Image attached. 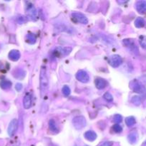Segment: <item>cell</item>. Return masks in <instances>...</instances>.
<instances>
[{
  "instance_id": "cell-1",
  "label": "cell",
  "mask_w": 146,
  "mask_h": 146,
  "mask_svg": "<svg viewBox=\"0 0 146 146\" xmlns=\"http://www.w3.org/2000/svg\"><path fill=\"white\" fill-rule=\"evenodd\" d=\"M40 88H41L42 92H45L46 90L47 89L49 86L48 77H47V72H46L45 67L42 66L40 71Z\"/></svg>"
},
{
  "instance_id": "cell-2",
  "label": "cell",
  "mask_w": 146,
  "mask_h": 146,
  "mask_svg": "<svg viewBox=\"0 0 146 146\" xmlns=\"http://www.w3.org/2000/svg\"><path fill=\"white\" fill-rule=\"evenodd\" d=\"M123 44L127 48H128L129 51L134 55H138L139 49L137 46L136 44L135 43L134 40L131 38H125L123 39Z\"/></svg>"
},
{
  "instance_id": "cell-3",
  "label": "cell",
  "mask_w": 146,
  "mask_h": 146,
  "mask_svg": "<svg viewBox=\"0 0 146 146\" xmlns=\"http://www.w3.org/2000/svg\"><path fill=\"white\" fill-rule=\"evenodd\" d=\"M72 19L74 22L77 24H87L88 23V19L87 17L82 13L80 12H73L71 15Z\"/></svg>"
},
{
  "instance_id": "cell-4",
  "label": "cell",
  "mask_w": 146,
  "mask_h": 146,
  "mask_svg": "<svg viewBox=\"0 0 146 146\" xmlns=\"http://www.w3.org/2000/svg\"><path fill=\"white\" fill-rule=\"evenodd\" d=\"M72 123L75 129L81 130L85 127L86 119L82 115H77L73 118Z\"/></svg>"
},
{
  "instance_id": "cell-5",
  "label": "cell",
  "mask_w": 146,
  "mask_h": 146,
  "mask_svg": "<svg viewBox=\"0 0 146 146\" xmlns=\"http://www.w3.org/2000/svg\"><path fill=\"white\" fill-rule=\"evenodd\" d=\"M130 87L134 92L137 94H143L146 91L145 88L137 80L134 79L130 83Z\"/></svg>"
},
{
  "instance_id": "cell-6",
  "label": "cell",
  "mask_w": 146,
  "mask_h": 146,
  "mask_svg": "<svg viewBox=\"0 0 146 146\" xmlns=\"http://www.w3.org/2000/svg\"><path fill=\"white\" fill-rule=\"evenodd\" d=\"M27 17L31 20H36L37 19V11L34 7V5L28 3L27 5Z\"/></svg>"
},
{
  "instance_id": "cell-7",
  "label": "cell",
  "mask_w": 146,
  "mask_h": 146,
  "mask_svg": "<svg viewBox=\"0 0 146 146\" xmlns=\"http://www.w3.org/2000/svg\"><path fill=\"white\" fill-rule=\"evenodd\" d=\"M123 63V59L119 55H113L109 58V64L113 68H117Z\"/></svg>"
},
{
  "instance_id": "cell-8",
  "label": "cell",
  "mask_w": 146,
  "mask_h": 146,
  "mask_svg": "<svg viewBox=\"0 0 146 146\" xmlns=\"http://www.w3.org/2000/svg\"><path fill=\"white\" fill-rule=\"evenodd\" d=\"M76 78L79 81L84 83V84H86V83H87L90 81L89 74L84 70H80V71H77V73L76 74Z\"/></svg>"
},
{
  "instance_id": "cell-9",
  "label": "cell",
  "mask_w": 146,
  "mask_h": 146,
  "mask_svg": "<svg viewBox=\"0 0 146 146\" xmlns=\"http://www.w3.org/2000/svg\"><path fill=\"white\" fill-rule=\"evenodd\" d=\"M18 121L17 119H13L12 121L10 122L9 125L8 129H7V132L9 136H13L17 132V128H18Z\"/></svg>"
},
{
  "instance_id": "cell-10",
  "label": "cell",
  "mask_w": 146,
  "mask_h": 146,
  "mask_svg": "<svg viewBox=\"0 0 146 146\" xmlns=\"http://www.w3.org/2000/svg\"><path fill=\"white\" fill-rule=\"evenodd\" d=\"M71 51V47H57L54 52L55 53V55L59 56H64L68 55Z\"/></svg>"
},
{
  "instance_id": "cell-11",
  "label": "cell",
  "mask_w": 146,
  "mask_h": 146,
  "mask_svg": "<svg viewBox=\"0 0 146 146\" xmlns=\"http://www.w3.org/2000/svg\"><path fill=\"white\" fill-rule=\"evenodd\" d=\"M135 8L137 12L140 14L146 13V1H138L135 4Z\"/></svg>"
},
{
  "instance_id": "cell-12",
  "label": "cell",
  "mask_w": 146,
  "mask_h": 146,
  "mask_svg": "<svg viewBox=\"0 0 146 146\" xmlns=\"http://www.w3.org/2000/svg\"><path fill=\"white\" fill-rule=\"evenodd\" d=\"M108 85V83L105 79L102 78H97L95 79V86L97 89H104Z\"/></svg>"
},
{
  "instance_id": "cell-13",
  "label": "cell",
  "mask_w": 146,
  "mask_h": 146,
  "mask_svg": "<svg viewBox=\"0 0 146 146\" xmlns=\"http://www.w3.org/2000/svg\"><path fill=\"white\" fill-rule=\"evenodd\" d=\"M23 104H24V108H26V109H29V108H31V105H32V98H31V95L29 94H27L24 96Z\"/></svg>"
},
{
  "instance_id": "cell-14",
  "label": "cell",
  "mask_w": 146,
  "mask_h": 146,
  "mask_svg": "<svg viewBox=\"0 0 146 146\" xmlns=\"http://www.w3.org/2000/svg\"><path fill=\"white\" fill-rule=\"evenodd\" d=\"M21 54L20 52L17 50H11L9 53V58L13 61H17L19 59Z\"/></svg>"
},
{
  "instance_id": "cell-15",
  "label": "cell",
  "mask_w": 146,
  "mask_h": 146,
  "mask_svg": "<svg viewBox=\"0 0 146 146\" xmlns=\"http://www.w3.org/2000/svg\"><path fill=\"white\" fill-rule=\"evenodd\" d=\"M84 136L86 140H87L88 141H90V142H92V141H95L96 138H97V134L94 131H88L84 133Z\"/></svg>"
},
{
  "instance_id": "cell-16",
  "label": "cell",
  "mask_w": 146,
  "mask_h": 146,
  "mask_svg": "<svg viewBox=\"0 0 146 146\" xmlns=\"http://www.w3.org/2000/svg\"><path fill=\"white\" fill-rule=\"evenodd\" d=\"M127 138H128V141L130 143L135 144L137 143V140H138V134L136 131H133L129 134Z\"/></svg>"
},
{
  "instance_id": "cell-17",
  "label": "cell",
  "mask_w": 146,
  "mask_h": 146,
  "mask_svg": "<svg viewBox=\"0 0 146 146\" xmlns=\"http://www.w3.org/2000/svg\"><path fill=\"white\" fill-rule=\"evenodd\" d=\"M13 75H14V78H18V79H22V78H24V76H25L26 73L24 70L19 68V69L15 70V71H14V73H13Z\"/></svg>"
},
{
  "instance_id": "cell-18",
  "label": "cell",
  "mask_w": 146,
  "mask_h": 146,
  "mask_svg": "<svg viewBox=\"0 0 146 146\" xmlns=\"http://www.w3.org/2000/svg\"><path fill=\"white\" fill-rule=\"evenodd\" d=\"M11 85H12V84H11V81L7 79L1 80V82H0V87L4 90L9 89L11 87Z\"/></svg>"
},
{
  "instance_id": "cell-19",
  "label": "cell",
  "mask_w": 146,
  "mask_h": 146,
  "mask_svg": "<svg viewBox=\"0 0 146 146\" xmlns=\"http://www.w3.org/2000/svg\"><path fill=\"white\" fill-rule=\"evenodd\" d=\"M36 40H37L36 36L34 34H31V33L28 34L26 36V41L30 44H34L36 42Z\"/></svg>"
},
{
  "instance_id": "cell-20",
  "label": "cell",
  "mask_w": 146,
  "mask_h": 146,
  "mask_svg": "<svg viewBox=\"0 0 146 146\" xmlns=\"http://www.w3.org/2000/svg\"><path fill=\"white\" fill-rule=\"evenodd\" d=\"M145 24V22L144 19L142 18V17H138L135 21V26L137 28H142V27H144Z\"/></svg>"
},
{
  "instance_id": "cell-21",
  "label": "cell",
  "mask_w": 146,
  "mask_h": 146,
  "mask_svg": "<svg viewBox=\"0 0 146 146\" xmlns=\"http://www.w3.org/2000/svg\"><path fill=\"white\" fill-rule=\"evenodd\" d=\"M125 123H126V124H127V126H129V127L133 126V125H135V124L136 120L133 116H129V117H127V118H126Z\"/></svg>"
},
{
  "instance_id": "cell-22",
  "label": "cell",
  "mask_w": 146,
  "mask_h": 146,
  "mask_svg": "<svg viewBox=\"0 0 146 146\" xmlns=\"http://www.w3.org/2000/svg\"><path fill=\"white\" fill-rule=\"evenodd\" d=\"M49 127H50V129L51 130L52 132H57V125H56V123L55 121H54V120H50V121H49Z\"/></svg>"
},
{
  "instance_id": "cell-23",
  "label": "cell",
  "mask_w": 146,
  "mask_h": 146,
  "mask_svg": "<svg viewBox=\"0 0 146 146\" xmlns=\"http://www.w3.org/2000/svg\"><path fill=\"white\" fill-rule=\"evenodd\" d=\"M131 102L132 104H134L135 106H140V104H141V98H140V96H134L131 98Z\"/></svg>"
},
{
  "instance_id": "cell-24",
  "label": "cell",
  "mask_w": 146,
  "mask_h": 146,
  "mask_svg": "<svg viewBox=\"0 0 146 146\" xmlns=\"http://www.w3.org/2000/svg\"><path fill=\"white\" fill-rule=\"evenodd\" d=\"M139 41L140 44L144 49H146V36H140L139 37Z\"/></svg>"
},
{
  "instance_id": "cell-25",
  "label": "cell",
  "mask_w": 146,
  "mask_h": 146,
  "mask_svg": "<svg viewBox=\"0 0 146 146\" xmlns=\"http://www.w3.org/2000/svg\"><path fill=\"white\" fill-rule=\"evenodd\" d=\"M62 91V94L64 96H68L70 93H71V90H70V87L67 86H64Z\"/></svg>"
},
{
  "instance_id": "cell-26",
  "label": "cell",
  "mask_w": 146,
  "mask_h": 146,
  "mask_svg": "<svg viewBox=\"0 0 146 146\" xmlns=\"http://www.w3.org/2000/svg\"><path fill=\"white\" fill-rule=\"evenodd\" d=\"M123 121V117L120 115V114H116L113 116V122L115 123L116 124H118L122 122Z\"/></svg>"
},
{
  "instance_id": "cell-27",
  "label": "cell",
  "mask_w": 146,
  "mask_h": 146,
  "mask_svg": "<svg viewBox=\"0 0 146 146\" xmlns=\"http://www.w3.org/2000/svg\"><path fill=\"white\" fill-rule=\"evenodd\" d=\"M103 98H104L107 101H109V102H111L113 100V96H112V94L109 92H106L105 94L103 95Z\"/></svg>"
},
{
  "instance_id": "cell-28",
  "label": "cell",
  "mask_w": 146,
  "mask_h": 146,
  "mask_svg": "<svg viewBox=\"0 0 146 146\" xmlns=\"http://www.w3.org/2000/svg\"><path fill=\"white\" fill-rule=\"evenodd\" d=\"M113 129L117 133H121L123 131V128L119 124H115L113 127Z\"/></svg>"
},
{
  "instance_id": "cell-29",
  "label": "cell",
  "mask_w": 146,
  "mask_h": 146,
  "mask_svg": "<svg viewBox=\"0 0 146 146\" xmlns=\"http://www.w3.org/2000/svg\"><path fill=\"white\" fill-rule=\"evenodd\" d=\"M26 18L24 17H23V16H21V17H19L18 18V22L19 23V24H23V23H24L26 21Z\"/></svg>"
},
{
  "instance_id": "cell-30",
  "label": "cell",
  "mask_w": 146,
  "mask_h": 146,
  "mask_svg": "<svg viewBox=\"0 0 146 146\" xmlns=\"http://www.w3.org/2000/svg\"><path fill=\"white\" fill-rule=\"evenodd\" d=\"M15 88L17 91H20L22 88V85L21 84H17L15 86Z\"/></svg>"
},
{
  "instance_id": "cell-31",
  "label": "cell",
  "mask_w": 146,
  "mask_h": 146,
  "mask_svg": "<svg viewBox=\"0 0 146 146\" xmlns=\"http://www.w3.org/2000/svg\"><path fill=\"white\" fill-rule=\"evenodd\" d=\"M100 146H113V143L111 142H104Z\"/></svg>"
},
{
  "instance_id": "cell-32",
  "label": "cell",
  "mask_w": 146,
  "mask_h": 146,
  "mask_svg": "<svg viewBox=\"0 0 146 146\" xmlns=\"http://www.w3.org/2000/svg\"><path fill=\"white\" fill-rule=\"evenodd\" d=\"M143 146H146V141L144 143V144H143Z\"/></svg>"
},
{
  "instance_id": "cell-33",
  "label": "cell",
  "mask_w": 146,
  "mask_h": 146,
  "mask_svg": "<svg viewBox=\"0 0 146 146\" xmlns=\"http://www.w3.org/2000/svg\"><path fill=\"white\" fill-rule=\"evenodd\" d=\"M86 146H87V145H86Z\"/></svg>"
}]
</instances>
